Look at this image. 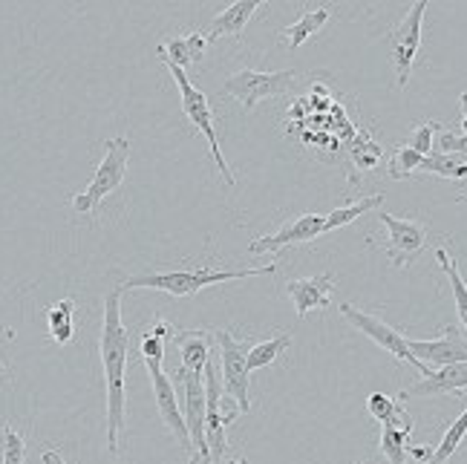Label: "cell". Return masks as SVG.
Instances as JSON below:
<instances>
[{
    "instance_id": "obj_27",
    "label": "cell",
    "mask_w": 467,
    "mask_h": 464,
    "mask_svg": "<svg viewBox=\"0 0 467 464\" xmlns=\"http://www.w3.org/2000/svg\"><path fill=\"white\" fill-rule=\"evenodd\" d=\"M292 344V335L289 332H280L277 337H272V341H263L257 346L248 349V372H257V369H265L272 366L277 361V355L283 349H289Z\"/></svg>"
},
{
    "instance_id": "obj_13",
    "label": "cell",
    "mask_w": 467,
    "mask_h": 464,
    "mask_svg": "<svg viewBox=\"0 0 467 464\" xmlns=\"http://www.w3.org/2000/svg\"><path fill=\"white\" fill-rule=\"evenodd\" d=\"M323 234H327V217H320V213H303V217L292 220L289 225H283L277 234L254 237L248 242V252L251 254H272L277 260V254L283 252V248L312 242Z\"/></svg>"
},
{
    "instance_id": "obj_36",
    "label": "cell",
    "mask_w": 467,
    "mask_h": 464,
    "mask_svg": "<svg viewBox=\"0 0 467 464\" xmlns=\"http://www.w3.org/2000/svg\"><path fill=\"white\" fill-rule=\"evenodd\" d=\"M459 107H462V116L467 119V90H464V93L459 96Z\"/></svg>"
},
{
    "instance_id": "obj_12",
    "label": "cell",
    "mask_w": 467,
    "mask_h": 464,
    "mask_svg": "<svg viewBox=\"0 0 467 464\" xmlns=\"http://www.w3.org/2000/svg\"><path fill=\"white\" fill-rule=\"evenodd\" d=\"M379 220L387 228L384 252H387L389 263L395 265V269H407V265L424 252L427 228L416 220H399V217H392V213H384V211H379Z\"/></svg>"
},
{
    "instance_id": "obj_16",
    "label": "cell",
    "mask_w": 467,
    "mask_h": 464,
    "mask_svg": "<svg viewBox=\"0 0 467 464\" xmlns=\"http://www.w3.org/2000/svg\"><path fill=\"white\" fill-rule=\"evenodd\" d=\"M467 389V364H453V366H441L433 369V375H427L419 384H412L407 389H401L399 401H410V398H436V396H451V392H462Z\"/></svg>"
},
{
    "instance_id": "obj_1",
    "label": "cell",
    "mask_w": 467,
    "mask_h": 464,
    "mask_svg": "<svg viewBox=\"0 0 467 464\" xmlns=\"http://www.w3.org/2000/svg\"><path fill=\"white\" fill-rule=\"evenodd\" d=\"M101 364H104V384H107V450L113 456L121 450V430H124V372H128V352H130V332L121 324V285L104 297V324H101Z\"/></svg>"
},
{
    "instance_id": "obj_31",
    "label": "cell",
    "mask_w": 467,
    "mask_h": 464,
    "mask_svg": "<svg viewBox=\"0 0 467 464\" xmlns=\"http://www.w3.org/2000/svg\"><path fill=\"white\" fill-rule=\"evenodd\" d=\"M436 130H439V121H421L412 128L410 139H407V148H412L421 156H430L436 148Z\"/></svg>"
},
{
    "instance_id": "obj_33",
    "label": "cell",
    "mask_w": 467,
    "mask_h": 464,
    "mask_svg": "<svg viewBox=\"0 0 467 464\" xmlns=\"http://www.w3.org/2000/svg\"><path fill=\"white\" fill-rule=\"evenodd\" d=\"M436 150L439 153H451V156H464L467 159V136L464 133H451L444 130L436 141Z\"/></svg>"
},
{
    "instance_id": "obj_25",
    "label": "cell",
    "mask_w": 467,
    "mask_h": 464,
    "mask_svg": "<svg viewBox=\"0 0 467 464\" xmlns=\"http://www.w3.org/2000/svg\"><path fill=\"white\" fill-rule=\"evenodd\" d=\"M349 159L358 170H372L384 159V148L372 139L369 130H361L349 145Z\"/></svg>"
},
{
    "instance_id": "obj_34",
    "label": "cell",
    "mask_w": 467,
    "mask_h": 464,
    "mask_svg": "<svg viewBox=\"0 0 467 464\" xmlns=\"http://www.w3.org/2000/svg\"><path fill=\"white\" fill-rule=\"evenodd\" d=\"M165 344L168 341L145 332L141 335V361H165Z\"/></svg>"
},
{
    "instance_id": "obj_24",
    "label": "cell",
    "mask_w": 467,
    "mask_h": 464,
    "mask_svg": "<svg viewBox=\"0 0 467 464\" xmlns=\"http://www.w3.org/2000/svg\"><path fill=\"white\" fill-rule=\"evenodd\" d=\"M421 173H436V176H444V180L464 182L467 180V159L464 156H451V153L433 150L430 156H424Z\"/></svg>"
},
{
    "instance_id": "obj_4",
    "label": "cell",
    "mask_w": 467,
    "mask_h": 464,
    "mask_svg": "<svg viewBox=\"0 0 467 464\" xmlns=\"http://www.w3.org/2000/svg\"><path fill=\"white\" fill-rule=\"evenodd\" d=\"M168 69H171V76H173V81H176V87H179V98H182V110H185L188 121L208 139V148H211V153H213V162H217V168H220V173H223L225 185L234 188V185H237V180H234V173H231V168H228V162H225V156H223L220 139H217V116H213V110H211L208 96L185 76V69H179V67H168Z\"/></svg>"
},
{
    "instance_id": "obj_17",
    "label": "cell",
    "mask_w": 467,
    "mask_h": 464,
    "mask_svg": "<svg viewBox=\"0 0 467 464\" xmlns=\"http://www.w3.org/2000/svg\"><path fill=\"white\" fill-rule=\"evenodd\" d=\"M263 4L260 0H237V4H231L228 9H223L217 17L211 21L205 38L208 41H220V38H231V35H243L251 15H254Z\"/></svg>"
},
{
    "instance_id": "obj_9",
    "label": "cell",
    "mask_w": 467,
    "mask_h": 464,
    "mask_svg": "<svg viewBox=\"0 0 467 464\" xmlns=\"http://www.w3.org/2000/svg\"><path fill=\"white\" fill-rule=\"evenodd\" d=\"M424 12H427V4L419 0V4H412V9L404 15V21L389 32V58L395 67V81H399V87H407L412 64H416V56L421 49Z\"/></svg>"
},
{
    "instance_id": "obj_32",
    "label": "cell",
    "mask_w": 467,
    "mask_h": 464,
    "mask_svg": "<svg viewBox=\"0 0 467 464\" xmlns=\"http://www.w3.org/2000/svg\"><path fill=\"white\" fill-rule=\"evenodd\" d=\"M0 436H4V464H24V459H26L24 436L17 430H12L9 424L0 427Z\"/></svg>"
},
{
    "instance_id": "obj_8",
    "label": "cell",
    "mask_w": 467,
    "mask_h": 464,
    "mask_svg": "<svg viewBox=\"0 0 467 464\" xmlns=\"http://www.w3.org/2000/svg\"><path fill=\"white\" fill-rule=\"evenodd\" d=\"M213 341L220 346V361H223V392L228 398H234L240 413H248L251 401H248V346L237 341L228 329L211 332Z\"/></svg>"
},
{
    "instance_id": "obj_40",
    "label": "cell",
    "mask_w": 467,
    "mask_h": 464,
    "mask_svg": "<svg viewBox=\"0 0 467 464\" xmlns=\"http://www.w3.org/2000/svg\"><path fill=\"white\" fill-rule=\"evenodd\" d=\"M196 459H200V456H191V461H188V464H196Z\"/></svg>"
},
{
    "instance_id": "obj_29",
    "label": "cell",
    "mask_w": 467,
    "mask_h": 464,
    "mask_svg": "<svg viewBox=\"0 0 467 464\" xmlns=\"http://www.w3.org/2000/svg\"><path fill=\"white\" fill-rule=\"evenodd\" d=\"M464 436H467V407H464V413L451 427H447L444 438L439 441V448L433 450V459H430L427 464H444V461H451V456L462 448Z\"/></svg>"
},
{
    "instance_id": "obj_39",
    "label": "cell",
    "mask_w": 467,
    "mask_h": 464,
    "mask_svg": "<svg viewBox=\"0 0 467 464\" xmlns=\"http://www.w3.org/2000/svg\"><path fill=\"white\" fill-rule=\"evenodd\" d=\"M196 464H211V461H205V459H196Z\"/></svg>"
},
{
    "instance_id": "obj_22",
    "label": "cell",
    "mask_w": 467,
    "mask_h": 464,
    "mask_svg": "<svg viewBox=\"0 0 467 464\" xmlns=\"http://www.w3.org/2000/svg\"><path fill=\"white\" fill-rule=\"evenodd\" d=\"M329 17H332V12L327 9V6H317V9H309L306 15L300 17L297 24H292L289 29L283 32V41L289 44V49H300L303 44H306L312 35H317L323 26L329 24Z\"/></svg>"
},
{
    "instance_id": "obj_21",
    "label": "cell",
    "mask_w": 467,
    "mask_h": 464,
    "mask_svg": "<svg viewBox=\"0 0 467 464\" xmlns=\"http://www.w3.org/2000/svg\"><path fill=\"white\" fill-rule=\"evenodd\" d=\"M73 314H76V300H58L52 303L47 309V324H49V337L56 341L58 346H67L69 341L76 337V329H73Z\"/></svg>"
},
{
    "instance_id": "obj_11",
    "label": "cell",
    "mask_w": 467,
    "mask_h": 464,
    "mask_svg": "<svg viewBox=\"0 0 467 464\" xmlns=\"http://www.w3.org/2000/svg\"><path fill=\"white\" fill-rule=\"evenodd\" d=\"M145 366L150 372L153 398H156L161 421H165V427L179 441V448H182L188 456H193L191 433H188V424H185V416H182V407H179V398H176V387H173V381L168 378V372H165V361H145Z\"/></svg>"
},
{
    "instance_id": "obj_15",
    "label": "cell",
    "mask_w": 467,
    "mask_h": 464,
    "mask_svg": "<svg viewBox=\"0 0 467 464\" xmlns=\"http://www.w3.org/2000/svg\"><path fill=\"white\" fill-rule=\"evenodd\" d=\"M335 289V274H315V277H300L285 283V292H289L297 317H306L312 309L323 312L329 309V297Z\"/></svg>"
},
{
    "instance_id": "obj_19",
    "label": "cell",
    "mask_w": 467,
    "mask_h": 464,
    "mask_svg": "<svg viewBox=\"0 0 467 464\" xmlns=\"http://www.w3.org/2000/svg\"><path fill=\"white\" fill-rule=\"evenodd\" d=\"M211 337L202 329L193 332H176L173 341L179 346V355H182V369L188 372H205L208 361H211Z\"/></svg>"
},
{
    "instance_id": "obj_10",
    "label": "cell",
    "mask_w": 467,
    "mask_h": 464,
    "mask_svg": "<svg viewBox=\"0 0 467 464\" xmlns=\"http://www.w3.org/2000/svg\"><path fill=\"white\" fill-rule=\"evenodd\" d=\"M205 396H208V413H205V441H208V453L211 464H220L225 450H228V438H225V427L240 416V409H231L223 413V375L220 366L208 361L205 366Z\"/></svg>"
},
{
    "instance_id": "obj_38",
    "label": "cell",
    "mask_w": 467,
    "mask_h": 464,
    "mask_svg": "<svg viewBox=\"0 0 467 464\" xmlns=\"http://www.w3.org/2000/svg\"><path fill=\"white\" fill-rule=\"evenodd\" d=\"M4 372H6V364H4V361H0V375H4Z\"/></svg>"
},
{
    "instance_id": "obj_35",
    "label": "cell",
    "mask_w": 467,
    "mask_h": 464,
    "mask_svg": "<svg viewBox=\"0 0 467 464\" xmlns=\"http://www.w3.org/2000/svg\"><path fill=\"white\" fill-rule=\"evenodd\" d=\"M41 461L44 464H69V461H64V456L58 450H44L41 453Z\"/></svg>"
},
{
    "instance_id": "obj_14",
    "label": "cell",
    "mask_w": 467,
    "mask_h": 464,
    "mask_svg": "<svg viewBox=\"0 0 467 464\" xmlns=\"http://www.w3.org/2000/svg\"><path fill=\"white\" fill-rule=\"evenodd\" d=\"M410 349L430 369L467 364V341L456 326H444V335L436 337V341H410Z\"/></svg>"
},
{
    "instance_id": "obj_5",
    "label": "cell",
    "mask_w": 467,
    "mask_h": 464,
    "mask_svg": "<svg viewBox=\"0 0 467 464\" xmlns=\"http://www.w3.org/2000/svg\"><path fill=\"white\" fill-rule=\"evenodd\" d=\"M295 73L292 69H277V73H260V69H240L225 78L223 93L231 98H237L243 104V110L251 113L260 101L277 98L283 93H289L295 87Z\"/></svg>"
},
{
    "instance_id": "obj_7",
    "label": "cell",
    "mask_w": 467,
    "mask_h": 464,
    "mask_svg": "<svg viewBox=\"0 0 467 464\" xmlns=\"http://www.w3.org/2000/svg\"><path fill=\"white\" fill-rule=\"evenodd\" d=\"M173 387H182V416L191 433L193 456L211 461L208 441H205V413H208V396H205V372H188L179 366L173 372Z\"/></svg>"
},
{
    "instance_id": "obj_23",
    "label": "cell",
    "mask_w": 467,
    "mask_h": 464,
    "mask_svg": "<svg viewBox=\"0 0 467 464\" xmlns=\"http://www.w3.org/2000/svg\"><path fill=\"white\" fill-rule=\"evenodd\" d=\"M381 205H384V193H372V196H364V200L349 202L344 208L327 213V234L329 231H337V228L355 222L358 217H364V213H369V211H381Z\"/></svg>"
},
{
    "instance_id": "obj_6",
    "label": "cell",
    "mask_w": 467,
    "mask_h": 464,
    "mask_svg": "<svg viewBox=\"0 0 467 464\" xmlns=\"http://www.w3.org/2000/svg\"><path fill=\"white\" fill-rule=\"evenodd\" d=\"M340 314H344L349 324L358 329V332H364L367 337H372L375 344H379L381 349H387L392 358H399V361H404L407 366H412L416 369L421 378H427V375H433V369H430L427 364H421L416 355H412V349H410V341L407 337L399 332V329H392L389 324H384L381 317H375V314H369V312H361L358 306H352V303H340Z\"/></svg>"
},
{
    "instance_id": "obj_18",
    "label": "cell",
    "mask_w": 467,
    "mask_h": 464,
    "mask_svg": "<svg viewBox=\"0 0 467 464\" xmlns=\"http://www.w3.org/2000/svg\"><path fill=\"white\" fill-rule=\"evenodd\" d=\"M205 32H191L185 35V38H171L165 44H159L156 46V56L165 61L168 67H179V69H185L196 61H202L205 56Z\"/></svg>"
},
{
    "instance_id": "obj_2",
    "label": "cell",
    "mask_w": 467,
    "mask_h": 464,
    "mask_svg": "<svg viewBox=\"0 0 467 464\" xmlns=\"http://www.w3.org/2000/svg\"><path fill=\"white\" fill-rule=\"evenodd\" d=\"M277 263H265L257 269H193V272H148V274H136L121 283V292L130 289H156V292H168L173 297H191L196 292H202L205 285H217L228 280H245V277H265L275 274Z\"/></svg>"
},
{
    "instance_id": "obj_26",
    "label": "cell",
    "mask_w": 467,
    "mask_h": 464,
    "mask_svg": "<svg viewBox=\"0 0 467 464\" xmlns=\"http://www.w3.org/2000/svg\"><path fill=\"white\" fill-rule=\"evenodd\" d=\"M436 260L441 265V272L447 274V280H451V289H453V300H456V312H459V320H462V326L467 329V283L462 280L459 274V265L456 260L444 252V248H439L436 252Z\"/></svg>"
},
{
    "instance_id": "obj_28",
    "label": "cell",
    "mask_w": 467,
    "mask_h": 464,
    "mask_svg": "<svg viewBox=\"0 0 467 464\" xmlns=\"http://www.w3.org/2000/svg\"><path fill=\"white\" fill-rule=\"evenodd\" d=\"M410 430H401V427H384L381 430V441H379V450L389 464H410Z\"/></svg>"
},
{
    "instance_id": "obj_30",
    "label": "cell",
    "mask_w": 467,
    "mask_h": 464,
    "mask_svg": "<svg viewBox=\"0 0 467 464\" xmlns=\"http://www.w3.org/2000/svg\"><path fill=\"white\" fill-rule=\"evenodd\" d=\"M421 162H424L421 153H416L412 148L401 145L399 150L392 153V159H389V180H407V176L419 173Z\"/></svg>"
},
{
    "instance_id": "obj_3",
    "label": "cell",
    "mask_w": 467,
    "mask_h": 464,
    "mask_svg": "<svg viewBox=\"0 0 467 464\" xmlns=\"http://www.w3.org/2000/svg\"><path fill=\"white\" fill-rule=\"evenodd\" d=\"M128 162H130V141L124 136L107 139L104 141V159L89 182L81 193L73 196V208L78 213H96L104 202V196H110L113 191L121 188L124 176H128Z\"/></svg>"
},
{
    "instance_id": "obj_37",
    "label": "cell",
    "mask_w": 467,
    "mask_h": 464,
    "mask_svg": "<svg viewBox=\"0 0 467 464\" xmlns=\"http://www.w3.org/2000/svg\"><path fill=\"white\" fill-rule=\"evenodd\" d=\"M228 464H248V461H245V459H231Z\"/></svg>"
},
{
    "instance_id": "obj_20",
    "label": "cell",
    "mask_w": 467,
    "mask_h": 464,
    "mask_svg": "<svg viewBox=\"0 0 467 464\" xmlns=\"http://www.w3.org/2000/svg\"><path fill=\"white\" fill-rule=\"evenodd\" d=\"M367 409L375 421H381L384 427H401V430H416V424H412L410 413L404 409V404L399 398H389L384 392H372L367 398Z\"/></svg>"
}]
</instances>
